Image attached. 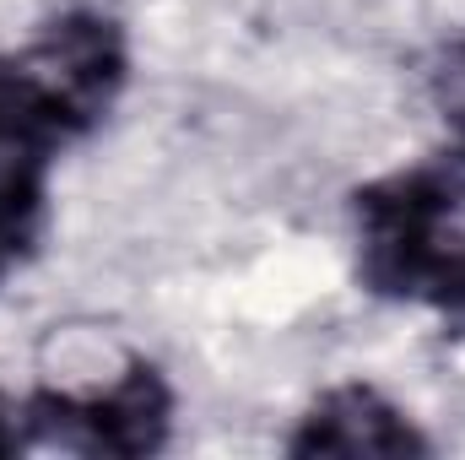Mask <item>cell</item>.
<instances>
[{
	"label": "cell",
	"instance_id": "obj_6",
	"mask_svg": "<svg viewBox=\"0 0 465 460\" xmlns=\"http://www.w3.org/2000/svg\"><path fill=\"white\" fill-rule=\"evenodd\" d=\"M33 450V434H27V395H5L0 390V455H22Z\"/></svg>",
	"mask_w": 465,
	"mask_h": 460
},
{
	"label": "cell",
	"instance_id": "obj_3",
	"mask_svg": "<svg viewBox=\"0 0 465 460\" xmlns=\"http://www.w3.org/2000/svg\"><path fill=\"white\" fill-rule=\"evenodd\" d=\"M173 428V390L157 363L130 357L109 390L98 395H27V434L33 445H60L76 455H152L168 445Z\"/></svg>",
	"mask_w": 465,
	"mask_h": 460
},
{
	"label": "cell",
	"instance_id": "obj_4",
	"mask_svg": "<svg viewBox=\"0 0 465 460\" xmlns=\"http://www.w3.org/2000/svg\"><path fill=\"white\" fill-rule=\"evenodd\" d=\"M428 434L373 385L351 379V385H331L292 428L287 455H428Z\"/></svg>",
	"mask_w": 465,
	"mask_h": 460
},
{
	"label": "cell",
	"instance_id": "obj_2",
	"mask_svg": "<svg viewBox=\"0 0 465 460\" xmlns=\"http://www.w3.org/2000/svg\"><path fill=\"white\" fill-rule=\"evenodd\" d=\"M357 282L465 325V157L411 163L351 195Z\"/></svg>",
	"mask_w": 465,
	"mask_h": 460
},
{
	"label": "cell",
	"instance_id": "obj_5",
	"mask_svg": "<svg viewBox=\"0 0 465 460\" xmlns=\"http://www.w3.org/2000/svg\"><path fill=\"white\" fill-rule=\"evenodd\" d=\"M428 93H433V109L444 115L450 135H455V152L465 157V38L439 49L433 71H428Z\"/></svg>",
	"mask_w": 465,
	"mask_h": 460
},
{
	"label": "cell",
	"instance_id": "obj_1",
	"mask_svg": "<svg viewBox=\"0 0 465 460\" xmlns=\"http://www.w3.org/2000/svg\"><path fill=\"white\" fill-rule=\"evenodd\" d=\"M124 76V33L98 11H65L0 55V282L44 238L54 157L109 119Z\"/></svg>",
	"mask_w": 465,
	"mask_h": 460
}]
</instances>
